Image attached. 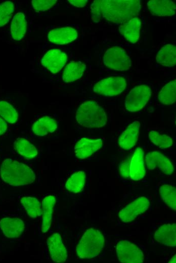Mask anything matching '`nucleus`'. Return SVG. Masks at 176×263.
Listing matches in <instances>:
<instances>
[{"mask_svg": "<svg viewBox=\"0 0 176 263\" xmlns=\"http://www.w3.org/2000/svg\"><path fill=\"white\" fill-rule=\"evenodd\" d=\"M14 148L21 156L27 159L35 157L38 151L36 147L24 138L17 139L14 142Z\"/></svg>", "mask_w": 176, "mask_h": 263, "instance_id": "26", "label": "nucleus"}, {"mask_svg": "<svg viewBox=\"0 0 176 263\" xmlns=\"http://www.w3.org/2000/svg\"><path fill=\"white\" fill-rule=\"evenodd\" d=\"M102 146L103 141L101 139L84 138L76 143L74 147V152L77 158L85 159L99 150Z\"/></svg>", "mask_w": 176, "mask_h": 263, "instance_id": "14", "label": "nucleus"}, {"mask_svg": "<svg viewBox=\"0 0 176 263\" xmlns=\"http://www.w3.org/2000/svg\"><path fill=\"white\" fill-rule=\"evenodd\" d=\"M7 129V124L5 120L0 117V136L3 135Z\"/></svg>", "mask_w": 176, "mask_h": 263, "instance_id": "38", "label": "nucleus"}, {"mask_svg": "<svg viewBox=\"0 0 176 263\" xmlns=\"http://www.w3.org/2000/svg\"><path fill=\"white\" fill-rule=\"evenodd\" d=\"M103 63L107 67L120 71L127 70L131 66L129 57L122 48L118 47L106 50L103 56Z\"/></svg>", "mask_w": 176, "mask_h": 263, "instance_id": "8", "label": "nucleus"}, {"mask_svg": "<svg viewBox=\"0 0 176 263\" xmlns=\"http://www.w3.org/2000/svg\"><path fill=\"white\" fill-rule=\"evenodd\" d=\"M127 81L121 76L109 77L97 82L94 86V92L108 97L121 94L126 88Z\"/></svg>", "mask_w": 176, "mask_h": 263, "instance_id": "9", "label": "nucleus"}, {"mask_svg": "<svg viewBox=\"0 0 176 263\" xmlns=\"http://www.w3.org/2000/svg\"><path fill=\"white\" fill-rule=\"evenodd\" d=\"M102 0L94 1L91 5L90 11L92 20L95 23L100 22L102 15Z\"/></svg>", "mask_w": 176, "mask_h": 263, "instance_id": "34", "label": "nucleus"}, {"mask_svg": "<svg viewBox=\"0 0 176 263\" xmlns=\"http://www.w3.org/2000/svg\"><path fill=\"white\" fill-rule=\"evenodd\" d=\"M105 243V236L100 230L89 228L84 232L78 242L76 254L82 259L95 258L102 252Z\"/></svg>", "mask_w": 176, "mask_h": 263, "instance_id": "3", "label": "nucleus"}, {"mask_svg": "<svg viewBox=\"0 0 176 263\" xmlns=\"http://www.w3.org/2000/svg\"><path fill=\"white\" fill-rule=\"evenodd\" d=\"M147 167L149 170L158 169L166 176H171L174 171L173 165L165 155L158 151L147 153L145 156Z\"/></svg>", "mask_w": 176, "mask_h": 263, "instance_id": "10", "label": "nucleus"}, {"mask_svg": "<svg viewBox=\"0 0 176 263\" xmlns=\"http://www.w3.org/2000/svg\"><path fill=\"white\" fill-rule=\"evenodd\" d=\"M57 127L55 120L49 116H44L33 123L32 130L36 136L43 137L54 133Z\"/></svg>", "mask_w": 176, "mask_h": 263, "instance_id": "22", "label": "nucleus"}, {"mask_svg": "<svg viewBox=\"0 0 176 263\" xmlns=\"http://www.w3.org/2000/svg\"><path fill=\"white\" fill-rule=\"evenodd\" d=\"M130 160V158L127 157L119 165V171L121 176L125 179H127L129 177Z\"/></svg>", "mask_w": 176, "mask_h": 263, "instance_id": "36", "label": "nucleus"}, {"mask_svg": "<svg viewBox=\"0 0 176 263\" xmlns=\"http://www.w3.org/2000/svg\"><path fill=\"white\" fill-rule=\"evenodd\" d=\"M0 117L7 122L13 124L18 120V114L11 104L5 101H1Z\"/></svg>", "mask_w": 176, "mask_h": 263, "instance_id": "31", "label": "nucleus"}, {"mask_svg": "<svg viewBox=\"0 0 176 263\" xmlns=\"http://www.w3.org/2000/svg\"><path fill=\"white\" fill-rule=\"evenodd\" d=\"M76 30L71 27H64L54 29L48 35L49 41L54 44L64 45L69 43L77 37Z\"/></svg>", "mask_w": 176, "mask_h": 263, "instance_id": "18", "label": "nucleus"}, {"mask_svg": "<svg viewBox=\"0 0 176 263\" xmlns=\"http://www.w3.org/2000/svg\"><path fill=\"white\" fill-rule=\"evenodd\" d=\"M175 254H174L172 257L170 258V259L168 260V262H175Z\"/></svg>", "mask_w": 176, "mask_h": 263, "instance_id": "39", "label": "nucleus"}, {"mask_svg": "<svg viewBox=\"0 0 176 263\" xmlns=\"http://www.w3.org/2000/svg\"><path fill=\"white\" fill-rule=\"evenodd\" d=\"M57 2L56 0H32L31 4L36 11L44 12L53 7Z\"/></svg>", "mask_w": 176, "mask_h": 263, "instance_id": "35", "label": "nucleus"}, {"mask_svg": "<svg viewBox=\"0 0 176 263\" xmlns=\"http://www.w3.org/2000/svg\"><path fill=\"white\" fill-rule=\"evenodd\" d=\"M0 173L2 180L13 186L29 185L35 180V174L31 168L10 158L4 160L2 163Z\"/></svg>", "mask_w": 176, "mask_h": 263, "instance_id": "2", "label": "nucleus"}, {"mask_svg": "<svg viewBox=\"0 0 176 263\" xmlns=\"http://www.w3.org/2000/svg\"><path fill=\"white\" fill-rule=\"evenodd\" d=\"M140 127L139 121L130 123L119 136L118 140L119 146L124 150L133 148L138 139Z\"/></svg>", "mask_w": 176, "mask_h": 263, "instance_id": "16", "label": "nucleus"}, {"mask_svg": "<svg viewBox=\"0 0 176 263\" xmlns=\"http://www.w3.org/2000/svg\"><path fill=\"white\" fill-rule=\"evenodd\" d=\"M20 203L31 218H36L41 215L42 209L39 201L36 198L24 197L20 200Z\"/></svg>", "mask_w": 176, "mask_h": 263, "instance_id": "30", "label": "nucleus"}, {"mask_svg": "<svg viewBox=\"0 0 176 263\" xmlns=\"http://www.w3.org/2000/svg\"><path fill=\"white\" fill-rule=\"evenodd\" d=\"M47 244L52 260L56 262H64L68 257L66 247L61 235L53 233L48 239Z\"/></svg>", "mask_w": 176, "mask_h": 263, "instance_id": "13", "label": "nucleus"}, {"mask_svg": "<svg viewBox=\"0 0 176 263\" xmlns=\"http://www.w3.org/2000/svg\"><path fill=\"white\" fill-rule=\"evenodd\" d=\"M86 174L83 171H78L73 173L67 180L66 189L73 193L81 192L84 187Z\"/></svg>", "mask_w": 176, "mask_h": 263, "instance_id": "27", "label": "nucleus"}, {"mask_svg": "<svg viewBox=\"0 0 176 263\" xmlns=\"http://www.w3.org/2000/svg\"><path fill=\"white\" fill-rule=\"evenodd\" d=\"M156 60L162 66L171 67L176 63V47L174 45L167 44L158 52Z\"/></svg>", "mask_w": 176, "mask_h": 263, "instance_id": "23", "label": "nucleus"}, {"mask_svg": "<svg viewBox=\"0 0 176 263\" xmlns=\"http://www.w3.org/2000/svg\"><path fill=\"white\" fill-rule=\"evenodd\" d=\"M56 203L55 197L52 195L46 197L42 204V220L41 230L43 233L48 231L52 224L54 208Z\"/></svg>", "mask_w": 176, "mask_h": 263, "instance_id": "21", "label": "nucleus"}, {"mask_svg": "<svg viewBox=\"0 0 176 263\" xmlns=\"http://www.w3.org/2000/svg\"><path fill=\"white\" fill-rule=\"evenodd\" d=\"M0 228L6 237L15 238L22 234L25 225L19 218L6 217L0 220Z\"/></svg>", "mask_w": 176, "mask_h": 263, "instance_id": "17", "label": "nucleus"}, {"mask_svg": "<svg viewBox=\"0 0 176 263\" xmlns=\"http://www.w3.org/2000/svg\"><path fill=\"white\" fill-rule=\"evenodd\" d=\"M154 240L160 244L174 247L176 246V224L167 223L159 226L154 232Z\"/></svg>", "mask_w": 176, "mask_h": 263, "instance_id": "12", "label": "nucleus"}, {"mask_svg": "<svg viewBox=\"0 0 176 263\" xmlns=\"http://www.w3.org/2000/svg\"><path fill=\"white\" fill-rule=\"evenodd\" d=\"M150 199L146 196L135 197L118 212L119 220L124 223L131 222L138 216L146 212L149 208Z\"/></svg>", "mask_w": 176, "mask_h": 263, "instance_id": "6", "label": "nucleus"}, {"mask_svg": "<svg viewBox=\"0 0 176 263\" xmlns=\"http://www.w3.org/2000/svg\"><path fill=\"white\" fill-rule=\"evenodd\" d=\"M148 137L151 142L160 149H165L170 148L173 143L170 137L155 130L151 131L149 133Z\"/></svg>", "mask_w": 176, "mask_h": 263, "instance_id": "32", "label": "nucleus"}, {"mask_svg": "<svg viewBox=\"0 0 176 263\" xmlns=\"http://www.w3.org/2000/svg\"><path fill=\"white\" fill-rule=\"evenodd\" d=\"M158 99L164 105H171L176 100V80H173L163 86L159 93Z\"/></svg>", "mask_w": 176, "mask_h": 263, "instance_id": "29", "label": "nucleus"}, {"mask_svg": "<svg viewBox=\"0 0 176 263\" xmlns=\"http://www.w3.org/2000/svg\"><path fill=\"white\" fill-rule=\"evenodd\" d=\"M75 115L77 122L86 128H100L105 125L107 122L105 111L94 101H87L81 104Z\"/></svg>", "mask_w": 176, "mask_h": 263, "instance_id": "4", "label": "nucleus"}, {"mask_svg": "<svg viewBox=\"0 0 176 263\" xmlns=\"http://www.w3.org/2000/svg\"><path fill=\"white\" fill-rule=\"evenodd\" d=\"M141 22L138 17H134L121 24L118 28L120 33L129 42L135 43L139 39Z\"/></svg>", "mask_w": 176, "mask_h": 263, "instance_id": "20", "label": "nucleus"}, {"mask_svg": "<svg viewBox=\"0 0 176 263\" xmlns=\"http://www.w3.org/2000/svg\"><path fill=\"white\" fill-rule=\"evenodd\" d=\"M151 95L152 91L149 86L143 84L135 86L126 96V109L131 112L140 110L147 104Z\"/></svg>", "mask_w": 176, "mask_h": 263, "instance_id": "7", "label": "nucleus"}, {"mask_svg": "<svg viewBox=\"0 0 176 263\" xmlns=\"http://www.w3.org/2000/svg\"><path fill=\"white\" fill-rule=\"evenodd\" d=\"M115 251L118 260L124 263L144 262L147 256L144 246L126 238L117 240Z\"/></svg>", "mask_w": 176, "mask_h": 263, "instance_id": "5", "label": "nucleus"}, {"mask_svg": "<svg viewBox=\"0 0 176 263\" xmlns=\"http://www.w3.org/2000/svg\"><path fill=\"white\" fill-rule=\"evenodd\" d=\"M14 11V5L11 1H6L0 4V27L9 22Z\"/></svg>", "mask_w": 176, "mask_h": 263, "instance_id": "33", "label": "nucleus"}, {"mask_svg": "<svg viewBox=\"0 0 176 263\" xmlns=\"http://www.w3.org/2000/svg\"><path fill=\"white\" fill-rule=\"evenodd\" d=\"M140 0H102V17L116 24H122L138 16Z\"/></svg>", "mask_w": 176, "mask_h": 263, "instance_id": "1", "label": "nucleus"}, {"mask_svg": "<svg viewBox=\"0 0 176 263\" xmlns=\"http://www.w3.org/2000/svg\"><path fill=\"white\" fill-rule=\"evenodd\" d=\"M159 193L163 201L171 209L176 210V189L172 185L164 184L159 187Z\"/></svg>", "mask_w": 176, "mask_h": 263, "instance_id": "28", "label": "nucleus"}, {"mask_svg": "<svg viewBox=\"0 0 176 263\" xmlns=\"http://www.w3.org/2000/svg\"><path fill=\"white\" fill-rule=\"evenodd\" d=\"M67 61L65 53L59 49H52L48 51L41 61V65L53 74L60 71Z\"/></svg>", "mask_w": 176, "mask_h": 263, "instance_id": "11", "label": "nucleus"}, {"mask_svg": "<svg viewBox=\"0 0 176 263\" xmlns=\"http://www.w3.org/2000/svg\"><path fill=\"white\" fill-rule=\"evenodd\" d=\"M129 174L130 179L134 181H140L145 176L144 153L140 147L135 150L130 158Z\"/></svg>", "mask_w": 176, "mask_h": 263, "instance_id": "15", "label": "nucleus"}, {"mask_svg": "<svg viewBox=\"0 0 176 263\" xmlns=\"http://www.w3.org/2000/svg\"><path fill=\"white\" fill-rule=\"evenodd\" d=\"M68 2L72 5L76 7H83L87 3V0H68Z\"/></svg>", "mask_w": 176, "mask_h": 263, "instance_id": "37", "label": "nucleus"}, {"mask_svg": "<svg viewBox=\"0 0 176 263\" xmlns=\"http://www.w3.org/2000/svg\"><path fill=\"white\" fill-rule=\"evenodd\" d=\"M26 21L24 14L18 12L13 17L11 25V33L15 40H20L25 35L26 30Z\"/></svg>", "mask_w": 176, "mask_h": 263, "instance_id": "25", "label": "nucleus"}, {"mask_svg": "<svg viewBox=\"0 0 176 263\" xmlns=\"http://www.w3.org/2000/svg\"><path fill=\"white\" fill-rule=\"evenodd\" d=\"M150 13L155 16L165 17L174 15L175 3L169 0H152L147 3Z\"/></svg>", "mask_w": 176, "mask_h": 263, "instance_id": "19", "label": "nucleus"}, {"mask_svg": "<svg viewBox=\"0 0 176 263\" xmlns=\"http://www.w3.org/2000/svg\"><path fill=\"white\" fill-rule=\"evenodd\" d=\"M86 69V65L80 62L71 61L66 66L62 75L65 82L74 81L80 78Z\"/></svg>", "mask_w": 176, "mask_h": 263, "instance_id": "24", "label": "nucleus"}]
</instances>
